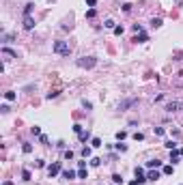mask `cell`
Listing matches in <instances>:
<instances>
[{"instance_id": "obj_23", "label": "cell", "mask_w": 183, "mask_h": 185, "mask_svg": "<svg viewBox=\"0 0 183 185\" xmlns=\"http://www.w3.org/2000/svg\"><path fill=\"white\" fill-rule=\"evenodd\" d=\"M179 153H181V157H183V149H181V151H179Z\"/></svg>"}, {"instance_id": "obj_17", "label": "cell", "mask_w": 183, "mask_h": 185, "mask_svg": "<svg viewBox=\"0 0 183 185\" xmlns=\"http://www.w3.org/2000/svg\"><path fill=\"white\" fill-rule=\"evenodd\" d=\"M114 34H123V26H116V28H114Z\"/></svg>"}, {"instance_id": "obj_4", "label": "cell", "mask_w": 183, "mask_h": 185, "mask_svg": "<svg viewBox=\"0 0 183 185\" xmlns=\"http://www.w3.org/2000/svg\"><path fill=\"white\" fill-rule=\"evenodd\" d=\"M58 172H60V164H52V166L48 168V174H50V176H56Z\"/></svg>"}, {"instance_id": "obj_11", "label": "cell", "mask_w": 183, "mask_h": 185, "mask_svg": "<svg viewBox=\"0 0 183 185\" xmlns=\"http://www.w3.org/2000/svg\"><path fill=\"white\" fill-rule=\"evenodd\" d=\"M5 97H7V101H13V99H15V92H5Z\"/></svg>"}, {"instance_id": "obj_5", "label": "cell", "mask_w": 183, "mask_h": 185, "mask_svg": "<svg viewBox=\"0 0 183 185\" xmlns=\"http://www.w3.org/2000/svg\"><path fill=\"white\" fill-rule=\"evenodd\" d=\"M32 26H34L32 17H30V15H26V17H24V28H26V30H30V28H32Z\"/></svg>"}, {"instance_id": "obj_16", "label": "cell", "mask_w": 183, "mask_h": 185, "mask_svg": "<svg viewBox=\"0 0 183 185\" xmlns=\"http://www.w3.org/2000/svg\"><path fill=\"white\" fill-rule=\"evenodd\" d=\"M147 166H149V168H153V166H159V161L155 159V161H147Z\"/></svg>"}, {"instance_id": "obj_20", "label": "cell", "mask_w": 183, "mask_h": 185, "mask_svg": "<svg viewBox=\"0 0 183 185\" xmlns=\"http://www.w3.org/2000/svg\"><path fill=\"white\" fill-rule=\"evenodd\" d=\"M112 181H114V183H121L123 179H121V174H114V176H112Z\"/></svg>"}, {"instance_id": "obj_7", "label": "cell", "mask_w": 183, "mask_h": 185, "mask_svg": "<svg viewBox=\"0 0 183 185\" xmlns=\"http://www.w3.org/2000/svg\"><path fill=\"white\" fill-rule=\"evenodd\" d=\"M2 54H5V56H11V58H17V54H15L13 50H9V48H2Z\"/></svg>"}, {"instance_id": "obj_1", "label": "cell", "mask_w": 183, "mask_h": 185, "mask_svg": "<svg viewBox=\"0 0 183 185\" xmlns=\"http://www.w3.org/2000/svg\"><path fill=\"white\" fill-rule=\"evenodd\" d=\"M97 65V58H93V56H84V58L78 60V67H82V69H93Z\"/></svg>"}, {"instance_id": "obj_19", "label": "cell", "mask_w": 183, "mask_h": 185, "mask_svg": "<svg viewBox=\"0 0 183 185\" xmlns=\"http://www.w3.org/2000/svg\"><path fill=\"white\" fill-rule=\"evenodd\" d=\"M30 11H32V5H26V9H24V13H26V15H30Z\"/></svg>"}, {"instance_id": "obj_10", "label": "cell", "mask_w": 183, "mask_h": 185, "mask_svg": "<svg viewBox=\"0 0 183 185\" xmlns=\"http://www.w3.org/2000/svg\"><path fill=\"white\" fill-rule=\"evenodd\" d=\"M147 179H151V181H157L159 179V172H149V176Z\"/></svg>"}, {"instance_id": "obj_18", "label": "cell", "mask_w": 183, "mask_h": 185, "mask_svg": "<svg viewBox=\"0 0 183 185\" xmlns=\"http://www.w3.org/2000/svg\"><path fill=\"white\" fill-rule=\"evenodd\" d=\"M93 146H101V140H99V138H93Z\"/></svg>"}, {"instance_id": "obj_13", "label": "cell", "mask_w": 183, "mask_h": 185, "mask_svg": "<svg viewBox=\"0 0 183 185\" xmlns=\"http://www.w3.org/2000/svg\"><path fill=\"white\" fill-rule=\"evenodd\" d=\"M82 155H84V157H91V149H86V146H84V149H82Z\"/></svg>"}, {"instance_id": "obj_12", "label": "cell", "mask_w": 183, "mask_h": 185, "mask_svg": "<svg viewBox=\"0 0 183 185\" xmlns=\"http://www.w3.org/2000/svg\"><path fill=\"white\" fill-rule=\"evenodd\" d=\"M78 176H80V179H86V170H84V168H80V170H78Z\"/></svg>"}, {"instance_id": "obj_8", "label": "cell", "mask_w": 183, "mask_h": 185, "mask_svg": "<svg viewBox=\"0 0 183 185\" xmlns=\"http://www.w3.org/2000/svg\"><path fill=\"white\" fill-rule=\"evenodd\" d=\"M63 176H65L67 181H71V179H76V172H73V170H65V172H63Z\"/></svg>"}, {"instance_id": "obj_22", "label": "cell", "mask_w": 183, "mask_h": 185, "mask_svg": "<svg viewBox=\"0 0 183 185\" xmlns=\"http://www.w3.org/2000/svg\"><path fill=\"white\" fill-rule=\"evenodd\" d=\"M5 185H13V183H11V181H5Z\"/></svg>"}, {"instance_id": "obj_3", "label": "cell", "mask_w": 183, "mask_h": 185, "mask_svg": "<svg viewBox=\"0 0 183 185\" xmlns=\"http://www.w3.org/2000/svg\"><path fill=\"white\" fill-rule=\"evenodd\" d=\"M181 108H183V101H170L168 103V112H177Z\"/></svg>"}, {"instance_id": "obj_21", "label": "cell", "mask_w": 183, "mask_h": 185, "mask_svg": "<svg viewBox=\"0 0 183 185\" xmlns=\"http://www.w3.org/2000/svg\"><path fill=\"white\" fill-rule=\"evenodd\" d=\"M86 2H88V5H91V7H93V5H95V2H97V0H86Z\"/></svg>"}, {"instance_id": "obj_2", "label": "cell", "mask_w": 183, "mask_h": 185, "mask_svg": "<svg viewBox=\"0 0 183 185\" xmlns=\"http://www.w3.org/2000/svg\"><path fill=\"white\" fill-rule=\"evenodd\" d=\"M54 52L60 54V56H69V45L65 43V41H56V43H54Z\"/></svg>"}, {"instance_id": "obj_9", "label": "cell", "mask_w": 183, "mask_h": 185, "mask_svg": "<svg viewBox=\"0 0 183 185\" xmlns=\"http://www.w3.org/2000/svg\"><path fill=\"white\" fill-rule=\"evenodd\" d=\"M179 157H181V153H177V151H174V153H172V157H170V161H172V164H177V161H179Z\"/></svg>"}, {"instance_id": "obj_6", "label": "cell", "mask_w": 183, "mask_h": 185, "mask_svg": "<svg viewBox=\"0 0 183 185\" xmlns=\"http://www.w3.org/2000/svg\"><path fill=\"white\" fill-rule=\"evenodd\" d=\"M136 103V99H127V101H123V103H119V108L121 110H125V108H129V106H134Z\"/></svg>"}, {"instance_id": "obj_14", "label": "cell", "mask_w": 183, "mask_h": 185, "mask_svg": "<svg viewBox=\"0 0 183 185\" xmlns=\"http://www.w3.org/2000/svg\"><path fill=\"white\" fill-rule=\"evenodd\" d=\"M103 26H106V28H114V22H112V20H106V24H103Z\"/></svg>"}, {"instance_id": "obj_15", "label": "cell", "mask_w": 183, "mask_h": 185, "mask_svg": "<svg viewBox=\"0 0 183 185\" xmlns=\"http://www.w3.org/2000/svg\"><path fill=\"white\" fill-rule=\"evenodd\" d=\"M164 174H172V166H166V168H164Z\"/></svg>"}]
</instances>
